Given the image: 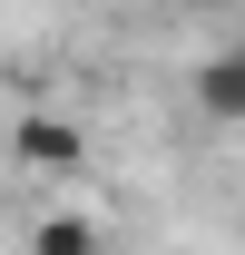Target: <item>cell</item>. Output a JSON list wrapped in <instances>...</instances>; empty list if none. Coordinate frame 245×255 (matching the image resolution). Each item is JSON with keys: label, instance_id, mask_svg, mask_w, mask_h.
Instances as JSON below:
<instances>
[{"label": "cell", "instance_id": "cell-2", "mask_svg": "<svg viewBox=\"0 0 245 255\" xmlns=\"http://www.w3.org/2000/svg\"><path fill=\"white\" fill-rule=\"evenodd\" d=\"M196 108L226 118V128H245V39H236V49H216V59L196 69Z\"/></svg>", "mask_w": 245, "mask_h": 255}, {"label": "cell", "instance_id": "cell-1", "mask_svg": "<svg viewBox=\"0 0 245 255\" xmlns=\"http://www.w3.org/2000/svg\"><path fill=\"white\" fill-rule=\"evenodd\" d=\"M10 157L30 167V177H79L89 167V128L59 118V108H30V118L10 128Z\"/></svg>", "mask_w": 245, "mask_h": 255}, {"label": "cell", "instance_id": "cell-4", "mask_svg": "<svg viewBox=\"0 0 245 255\" xmlns=\"http://www.w3.org/2000/svg\"><path fill=\"white\" fill-rule=\"evenodd\" d=\"M186 10H236V0H186Z\"/></svg>", "mask_w": 245, "mask_h": 255}, {"label": "cell", "instance_id": "cell-3", "mask_svg": "<svg viewBox=\"0 0 245 255\" xmlns=\"http://www.w3.org/2000/svg\"><path fill=\"white\" fill-rule=\"evenodd\" d=\"M98 236H108V226H98V216H79V206H49V216L30 226V246H39V255H89Z\"/></svg>", "mask_w": 245, "mask_h": 255}]
</instances>
